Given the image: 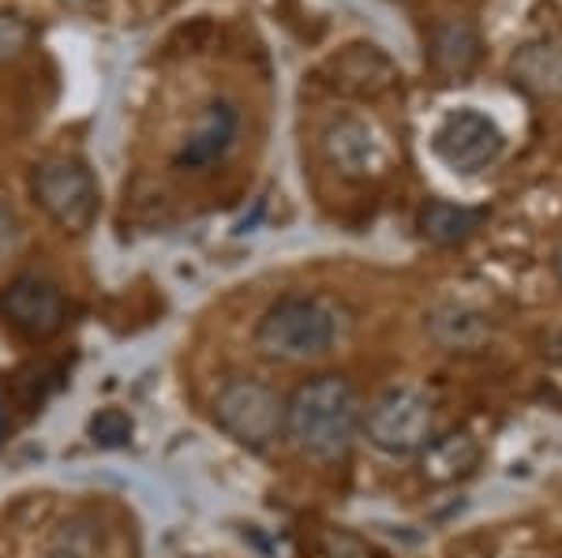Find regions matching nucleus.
I'll return each instance as SVG.
<instances>
[{"label": "nucleus", "instance_id": "nucleus-8", "mask_svg": "<svg viewBox=\"0 0 562 558\" xmlns=\"http://www.w3.org/2000/svg\"><path fill=\"white\" fill-rule=\"evenodd\" d=\"M240 132V110L229 102V98H211L203 105V113L195 116L192 132L184 135V143L177 147L173 166L177 169H211L214 161H222L229 155V147L237 143Z\"/></svg>", "mask_w": 562, "mask_h": 558}, {"label": "nucleus", "instance_id": "nucleus-10", "mask_svg": "<svg viewBox=\"0 0 562 558\" xmlns=\"http://www.w3.org/2000/svg\"><path fill=\"white\" fill-rule=\"evenodd\" d=\"M431 68L442 79H465L480 60V34L469 20H439L428 42Z\"/></svg>", "mask_w": 562, "mask_h": 558}, {"label": "nucleus", "instance_id": "nucleus-7", "mask_svg": "<svg viewBox=\"0 0 562 558\" xmlns=\"http://www.w3.org/2000/svg\"><path fill=\"white\" fill-rule=\"evenodd\" d=\"M0 315L12 330H20L23 338L45 341L53 334H60L68 322V300L53 277L45 274H15L8 282V289L0 293Z\"/></svg>", "mask_w": 562, "mask_h": 558}, {"label": "nucleus", "instance_id": "nucleus-6", "mask_svg": "<svg viewBox=\"0 0 562 558\" xmlns=\"http://www.w3.org/2000/svg\"><path fill=\"white\" fill-rule=\"evenodd\" d=\"M503 147H506L503 128L480 110L447 113L431 135L435 158L458 176H476L484 169H492L498 155H503Z\"/></svg>", "mask_w": 562, "mask_h": 558}, {"label": "nucleus", "instance_id": "nucleus-19", "mask_svg": "<svg viewBox=\"0 0 562 558\" xmlns=\"http://www.w3.org/2000/svg\"><path fill=\"white\" fill-rule=\"evenodd\" d=\"M68 4H90V0H68Z\"/></svg>", "mask_w": 562, "mask_h": 558}, {"label": "nucleus", "instance_id": "nucleus-18", "mask_svg": "<svg viewBox=\"0 0 562 558\" xmlns=\"http://www.w3.org/2000/svg\"><path fill=\"white\" fill-rule=\"evenodd\" d=\"M0 435H4V409H0Z\"/></svg>", "mask_w": 562, "mask_h": 558}, {"label": "nucleus", "instance_id": "nucleus-11", "mask_svg": "<svg viewBox=\"0 0 562 558\" xmlns=\"http://www.w3.org/2000/svg\"><path fill=\"white\" fill-rule=\"evenodd\" d=\"M487 214L476 210V206H461V203H447V200H428L416 214V229H420L424 240L439 248H450V244H461L469 240L473 232L484 225Z\"/></svg>", "mask_w": 562, "mask_h": 558}, {"label": "nucleus", "instance_id": "nucleus-3", "mask_svg": "<svg viewBox=\"0 0 562 558\" xmlns=\"http://www.w3.org/2000/svg\"><path fill=\"white\" fill-rule=\"evenodd\" d=\"M211 420L233 443L262 454L285 435V398L256 375H229L211 398Z\"/></svg>", "mask_w": 562, "mask_h": 558}, {"label": "nucleus", "instance_id": "nucleus-1", "mask_svg": "<svg viewBox=\"0 0 562 558\" xmlns=\"http://www.w3.org/2000/svg\"><path fill=\"white\" fill-rule=\"evenodd\" d=\"M364 424L360 394L346 375H315L285 401V435L307 462H338Z\"/></svg>", "mask_w": 562, "mask_h": 558}, {"label": "nucleus", "instance_id": "nucleus-2", "mask_svg": "<svg viewBox=\"0 0 562 558\" xmlns=\"http://www.w3.org/2000/svg\"><path fill=\"white\" fill-rule=\"evenodd\" d=\"M341 338V319L319 296H281L256 322V349L278 364H307L334 349Z\"/></svg>", "mask_w": 562, "mask_h": 558}, {"label": "nucleus", "instance_id": "nucleus-13", "mask_svg": "<svg viewBox=\"0 0 562 558\" xmlns=\"http://www.w3.org/2000/svg\"><path fill=\"white\" fill-rule=\"evenodd\" d=\"M476 457H480V446L469 431H458V435H447V439H431L420 462L424 480H431V483L458 480V476H465L473 469Z\"/></svg>", "mask_w": 562, "mask_h": 558}, {"label": "nucleus", "instance_id": "nucleus-14", "mask_svg": "<svg viewBox=\"0 0 562 558\" xmlns=\"http://www.w3.org/2000/svg\"><path fill=\"white\" fill-rule=\"evenodd\" d=\"M135 435V424L124 409H102L94 420H90V439L105 449H116V446H128Z\"/></svg>", "mask_w": 562, "mask_h": 558}, {"label": "nucleus", "instance_id": "nucleus-4", "mask_svg": "<svg viewBox=\"0 0 562 558\" xmlns=\"http://www.w3.org/2000/svg\"><path fill=\"white\" fill-rule=\"evenodd\" d=\"M31 195L45 210V218L65 232H87L102 214L98 176L83 158H45L31 173Z\"/></svg>", "mask_w": 562, "mask_h": 558}, {"label": "nucleus", "instance_id": "nucleus-15", "mask_svg": "<svg viewBox=\"0 0 562 558\" xmlns=\"http://www.w3.org/2000/svg\"><path fill=\"white\" fill-rule=\"evenodd\" d=\"M31 45H34V26L20 12H0V65L26 57Z\"/></svg>", "mask_w": 562, "mask_h": 558}, {"label": "nucleus", "instance_id": "nucleus-9", "mask_svg": "<svg viewBox=\"0 0 562 558\" xmlns=\"http://www.w3.org/2000/svg\"><path fill=\"white\" fill-rule=\"evenodd\" d=\"M323 155L341 176H352V180L375 176L386 161V150H383L379 132L352 113L334 116V121L323 128Z\"/></svg>", "mask_w": 562, "mask_h": 558}, {"label": "nucleus", "instance_id": "nucleus-16", "mask_svg": "<svg viewBox=\"0 0 562 558\" xmlns=\"http://www.w3.org/2000/svg\"><path fill=\"white\" fill-rule=\"evenodd\" d=\"M15 248H20V218L0 203V266L15 255Z\"/></svg>", "mask_w": 562, "mask_h": 558}, {"label": "nucleus", "instance_id": "nucleus-17", "mask_svg": "<svg viewBox=\"0 0 562 558\" xmlns=\"http://www.w3.org/2000/svg\"><path fill=\"white\" fill-rule=\"evenodd\" d=\"M555 274H559V282H562V240H559V248H555Z\"/></svg>", "mask_w": 562, "mask_h": 558}, {"label": "nucleus", "instance_id": "nucleus-12", "mask_svg": "<svg viewBox=\"0 0 562 558\" xmlns=\"http://www.w3.org/2000/svg\"><path fill=\"white\" fill-rule=\"evenodd\" d=\"M431 334L450 353H476L487 338H492V322L484 311L465 308V304H447L431 315Z\"/></svg>", "mask_w": 562, "mask_h": 558}, {"label": "nucleus", "instance_id": "nucleus-5", "mask_svg": "<svg viewBox=\"0 0 562 558\" xmlns=\"http://www.w3.org/2000/svg\"><path fill=\"white\" fill-rule=\"evenodd\" d=\"M364 435L390 457L424 454L435 439V405L416 386H390L364 412Z\"/></svg>", "mask_w": 562, "mask_h": 558}]
</instances>
